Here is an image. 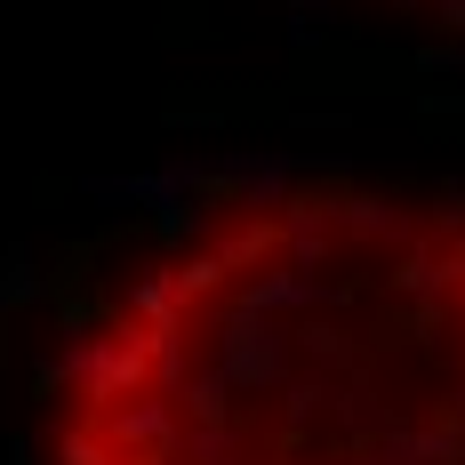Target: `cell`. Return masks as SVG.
<instances>
[{"label":"cell","mask_w":465,"mask_h":465,"mask_svg":"<svg viewBox=\"0 0 465 465\" xmlns=\"http://www.w3.org/2000/svg\"><path fill=\"white\" fill-rule=\"evenodd\" d=\"M48 465H465V201L281 177L104 281Z\"/></svg>","instance_id":"obj_1"}]
</instances>
